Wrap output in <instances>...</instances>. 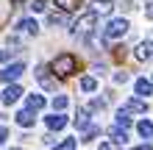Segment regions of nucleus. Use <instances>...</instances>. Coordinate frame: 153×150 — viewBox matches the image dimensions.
Listing matches in <instances>:
<instances>
[{"instance_id":"nucleus-1","label":"nucleus","mask_w":153,"mask_h":150,"mask_svg":"<svg viewBox=\"0 0 153 150\" xmlns=\"http://www.w3.org/2000/svg\"><path fill=\"white\" fill-rule=\"evenodd\" d=\"M75 67H78V61H75V56H70V53H61V56H56V58H53V64H50V69H53L59 78L73 75Z\"/></svg>"},{"instance_id":"nucleus-2","label":"nucleus","mask_w":153,"mask_h":150,"mask_svg":"<svg viewBox=\"0 0 153 150\" xmlns=\"http://www.w3.org/2000/svg\"><path fill=\"white\" fill-rule=\"evenodd\" d=\"M125 31H128V22L125 20H111L103 28V39H120V36H125Z\"/></svg>"},{"instance_id":"nucleus-3","label":"nucleus","mask_w":153,"mask_h":150,"mask_svg":"<svg viewBox=\"0 0 153 150\" xmlns=\"http://www.w3.org/2000/svg\"><path fill=\"white\" fill-rule=\"evenodd\" d=\"M95 22H97V11H89V14H84V17L73 25V31H75V33H78V31H81V33H89V31L95 28Z\"/></svg>"},{"instance_id":"nucleus-4","label":"nucleus","mask_w":153,"mask_h":150,"mask_svg":"<svg viewBox=\"0 0 153 150\" xmlns=\"http://www.w3.org/2000/svg\"><path fill=\"white\" fill-rule=\"evenodd\" d=\"M22 72H25V64H22V61H17V64H8L3 72H0V81L11 83V81H17V78H20Z\"/></svg>"},{"instance_id":"nucleus-5","label":"nucleus","mask_w":153,"mask_h":150,"mask_svg":"<svg viewBox=\"0 0 153 150\" xmlns=\"http://www.w3.org/2000/svg\"><path fill=\"white\" fill-rule=\"evenodd\" d=\"M20 95H22V89H20V86H17V83H8L0 100H3L6 106H11V103H17V100H20Z\"/></svg>"},{"instance_id":"nucleus-6","label":"nucleus","mask_w":153,"mask_h":150,"mask_svg":"<svg viewBox=\"0 0 153 150\" xmlns=\"http://www.w3.org/2000/svg\"><path fill=\"white\" fill-rule=\"evenodd\" d=\"M137 58L139 61H150L153 58V42H139L137 45Z\"/></svg>"},{"instance_id":"nucleus-7","label":"nucleus","mask_w":153,"mask_h":150,"mask_svg":"<svg viewBox=\"0 0 153 150\" xmlns=\"http://www.w3.org/2000/svg\"><path fill=\"white\" fill-rule=\"evenodd\" d=\"M64 125H67V117H64V114H56V111H53L50 117H48V128L50 131H61Z\"/></svg>"},{"instance_id":"nucleus-8","label":"nucleus","mask_w":153,"mask_h":150,"mask_svg":"<svg viewBox=\"0 0 153 150\" xmlns=\"http://www.w3.org/2000/svg\"><path fill=\"white\" fill-rule=\"evenodd\" d=\"M123 109H125V111H137V114H145V111H148V100H128V103L123 106Z\"/></svg>"},{"instance_id":"nucleus-9","label":"nucleus","mask_w":153,"mask_h":150,"mask_svg":"<svg viewBox=\"0 0 153 150\" xmlns=\"http://www.w3.org/2000/svg\"><path fill=\"white\" fill-rule=\"evenodd\" d=\"M111 8H114L111 0H95V3H92V11H97V14H109Z\"/></svg>"},{"instance_id":"nucleus-10","label":"nucleus","mask_w":153,"mask_h":150,"mask_svg":"<svg viewBox=\"0 0 153 150\" xmlns=\"http://www.w3.org/2000/svg\"><path fill=\"white\" fill-rule=\"evenodd\" d=\"M17 122H20L22 128H31V125H33V109H28V111H20V114H17Z\"/></svg>"},{"instance_id":"nucleus-11","label":"nucleus","mask_w":153,"mask_h":150,"mask_svg":"<svg viewBox=\"0 0 153 150\" xmlns=\"http://www.w3.org/2000/svg\"><path fill=\"white\" fill-rule=\"evenodd\" d=\"M150 92H153V83H150V81H145V78H139V81H137V95L148 98Z\"/></svg>"},{"instance_id":"nucleus-12","label":"nucleus","mask_w":153,"mask_h":150,"mask_svg":"<svg viewBox=\"0 0 153 150\" xmlns=\"http://www.w3.org/2000/svg\"><path fill=\"white\" fill-rule=\"evenodd\" d=\"M28 109H33V111L45 109V98L42 95H28Z\"/></svg>"},{"instance_id":"nucleus-13","label":"nucleus","mask_w":153,"mask_h":150,"mask_svg":"<svg viewBox=\"0 0 153 150\" xmlns=\"http://www.w3.org/2000/svg\"><path fill=\"white\" fill-rule=\"evenodd\" d=\"M137 131H139V134L145 136V139H153V122H148V120H142L139 125H137Z\"/></svg>"},{"instance_id":"nucleus-14","label":"nucleus","mask_w":153,"mask_h":150,"mask_svg":"<svg viewBox=\"0 0 153 150\" xmlns=\"http://www.w3.org/2000/svg\"><path fill=\"white\" fill-rule=\"evenodd\" d=\"M36 78H39V83H45V86H56V83H53V78L48 75V67H39L36 69Z\"/></svg>"},{"instance_id":"nucleus-15","label":"nucleus","mask_w":153,"mask_h":150,"mask_svg":"<svg viewBox=\"0 0 153 150\" xmlns=\"http://www.w3.org/2000/svg\"><path fill=\"white\" fill-rule=\"evenodd\" d=\"M20 31H25V33H36L39 25L33 22V20H22V22H20Z\"/></svg>"},{"instance_id":"nucleus-16","label":"nucleus","mask_w":153,"mask_h":150,"mask_svg":"<svg viewBox=\"0 0 153 150\" xmlns=\"http://www.w3.org/2000/svg\"><path fill=\"white\" fill-rule=\"evenodd\" d=\"M117 125H120V128H128L131 125V117H128L125 109H120V114H117Z\"/></svg>"},{"instance_id":"nucleus-17","label":"nucleus","mask_w":153,"mask_h":150,"mask_svg":"<svg viewBox=\"0 0 153 150\" xmlns=\"http://www.w3.org/2000/svg\"><path fill=\"white\" fill-rule=\"evenodd\" d=\"M89 125V114L86 111H78V117H75V128H86Z\"/></svg>"},{"instance_id":"nucleus-18","label":"nucleus","mask_w":153,"mask_h":150,"mask_svg":"<svg viewBox=\"0 0 153 150\" xmlns=\"http://www.w3.org/2000/svg\"><path fill=\"white\" fill-rule=\"evenodd\" d=\"M56 6H61V11H73L78 6V0H56Z\"/></svg>"},{"instance_id":"nucleus-19","label":"nucleus","mask_w":153,"mask_h":150,"mask_svg":"<svg viewBox=\"0 0 153 150\" xmlns=\"http://www.w3.org/2000/svg\"><path fill=\"white\" fill-rule=\"evenodd\" d=\"M28 8L31 11H45V8H48V0H31Z\"/></svg>"},{"instance_id":"nucleus-20","label":"nucleus","mask_w":153,"mask_h":150,"mask_svg":"<svg viewBox=\"0 0 153 150\" xmlns=\"http://www.w3.org/2000/svg\"><path fill=\"white\" fill-rule=\"evenodd\" d=\"M53 109H56V111L67 109V98H64V95H56V98H53Z\"/></svg>"},{"instance_id":"nucleus-21","label":"nucleus","mask_w":153,"mask_h":150,"mask_svg":"<svg viewBox=\"0 0 153 150\" xmlns=\"http://www.w3.org/2000/svg\"><path fill=\"white\" fill-rule=\"evenodd\" d=\"M111 136H114V142H125V128L123 131H120V125L111 128Z\"/></svg>"},{"instance_id":"nucleus-22","label":"nucleus","mask_w":153,"mask_h":150,"mask_svg":"<svg viewBox=\"0 0 153 150\" xmlns=\"http://www.w3.org/2000/svg\"><path fill=\"white\" fill-rule=\"evenodd\" d=\"M81 89H84V92H92L95 89V78H84V81H81Z\"/></svg>"},{"instance_id":"nucleus-23","label":"nucleus","mask_w":153,"mask_h":150,"mask_svg":"<svg viewBox=\"0 0 153 150\" xmlns=\"http://www.w3.org/2000/svg\"><path fill=\"white\" fill-rule=\"evenodd\" d=\"M56 150H75V139H64V142H61Z\"/></svg>"},{"instance_id":"nucleus-24","label":"nucleus","mask_w":153,"mask_h":150,"mask_svg":"<svg viewBox=\"0 0 153 150\" xmlns=\"http://www.w3.org/2000/svg\"><path fill=\"white\" fill-rule=\"evenodd\" d=\"M100 150H120L114 142H100Z\"/></svg>"},{"instance_id":"nucleus-25","label":"nucleus","mask_w":153,"mask_h":150,"mask_svg":"<svg viewBox=\"0 0 153 150\" xmlns=\"http://www.w3.org/2000/svg\"><path fill=\"white\" fill-rule=\"evenodd\" d=\"M114 81H117V83H125V81H128V75H125V72H117Z\"/></svg>"},{"instance_id":"nucleus-26","label":"nucleus","mask_w":153,"mask_h":150,"mask_svg":"<svg viewBox=\"0 0 153 150\" xmlns=\"http://www.w3.org/2000/svg\"><path fill=\"white\" fill-rule=\"evenodd\" d=\"M50 22L53 25H56V22H64V17H61V14H50Z\"/></svg>"},{"instance_id":"nucleus-27","label":"nucleus","mask_w":153,"mask_h":150,"mask_svg":"<svg viewBox=\"0 0 153 150\" xmlns=\"http://www.w3.org/2000/svg\"><path fill=\"white\" fill-rule=\"evenodd\" d=\"M6 142V128H0V145Z\"/></svg>"},{"instance_id":"nucleus-28","label":"nucleus","mask_w":153,"mask_h":150,"mask_svg":"<svg viewBox=\"0 0 153 150\" xmlns=\"http://www.w3.org/2000/svg\"><path fill=\"white\" fill-rule=\"evenodd\" d=\"M134 150H153L150 145H142V147H134Z\"/></svg>"}]
</instances>
